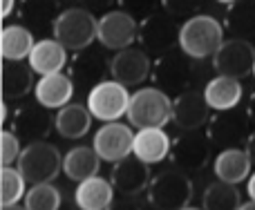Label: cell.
<instances>
[{
    "label": "cell",
    "mask_w": 255,
    "mask_h": 210,
    "mask_svg": "<svg viewBox=\"0 0 255 210\" xmlns=\"http://www.w3.org/2000/svg\"><path fill=\"white\" fill-rule=\"evenodd\" d=\"M52 34L67 52H85L99 38V18L85 7H67L54 18Z\"/></svg>",
    "instance_id": "1"
},
{
    "label": "cell",
    "mask_w": 255,
    "mask_h": 210,
    "mask_svg": "<svg viewBox=\"0 0 255 210\" xmlns=\"http://www.w3.org/2000/svg\"><path fill=\"white\" fill-rule=\"evenodd\" d=\"M224 25L215 16L197 13L181 22L179 34V49L186 52L193 61L213 58L217 49L224 45Z\"/></svg>",
    "instance_id": "2"
},
{
    "label": "cell",
    "mask_w": 255,
    "mask_h": 210,
    "mask_svg": "<svg viewBox=\"0 0 255 210\" xmlns=\"http://www.w3.org/2000/svg\"><path fill=\"white\" fill-rule=\"evenodd\" d=\"M190 199H193V179L188 172L168 166L152 177L148 202L154 210H184L190 206Z\"/></svg>",
    "instance_id": "3"
},
{
    "label": "cell",
    "mask_w": 255,
    "mask_h": 210,
    "mask_svg": "<svg viewBox=\"0 0 255 210\" xmlns=\"http://www.w3.org/2000/svg\"><path fill=\"white\" fill-rule=\"evenodd\" d=\"M18 170L25 177L29 186L38 184H54L58 172L63 170V154L49 141H36L27 143L22 148V154L18 159Z\"/></svg>",
    "instance_id": "4"
},
{
    "label": "cell",
    "mask_w": 255,
    "mask_h": 210,
    "mask_svg": "<svg viewBox=\"0 0 255 210\" xmlns=\"http://www.w3.org/2000/svg\"><path fill=\"white\" fill-rule=\"evenodd\" d=\"M172 121V99L159 88H139L130 99L128 123L136 130L143 127H163Z\"/></svg>",
    "instance_id": "5"
},
{
    "label": "cell",
    "mask_w": 255,
    "mask_h": 210,
    "mask_svg": "<svg viewBox=\"0 0 255 210\" xmlns=\"http://www.w3.org/2000/svg\"><path fill=\"white\" fill-rule=\"evenodd\" d=\"M181 25L177 18H172L168 11H152L141 20L139 25V43L145 54L163 56L179 47Z\"/></svg>",
    "instance_id": "6"
},
{
    "label": "cell",
    "mask_w": 255,
    "mask_h": 210,
    "mask_svg": "<svg viewBox=\"0 0 255 210\" xmlns=\"http://www.w3.org/2000/svg\"><path fill=\"white\" fill-rule=\"evenodd\" d=\"M130 99L132 94L128 92L126 85L117 83L115 79H108L103 83H99L97 88H92L88 92V109L92 112V116L101 123H115L121 116H128L130 109Z\"/></svg>",
    "instance_id": "7"
},
{
    "label": "cell",
    "mask_w": 255,
    "mask_h": 210,
    "mask_svg": "<svg viewBox=\"0 0 255 210\" xmlns=\"http://www.w3.org/2000/svg\"><path fill=\"white\" fill-rule=\"evenodd\" d=\"M213 157V141L208 132L204 130H190V132H179L175 141H172L170 150V161L175 168L188 172H199L206 168V163Z\"/></svg>",
    "instance_id": "8"
},
{
    "label": "cell",
    "mask_w": 255,
    "mask_h": 210,
    "mask_svg": "<svg viewBox=\"0 0 255 210\" xmlns=\"http://www.w3.org/2000/svg\"><path fill=\"white\" fill-rule=\"evenodd\" d=\"M251 114L249 107H233L226 112H217L215 118L208 123V136H211L213 145H220L222 150L226 148H240V143H247L249 134H251Z\"/></svg>",
    "instance_id": "9"
},
{
    "label": "cell",
    "mask_w": 255,
    "mask_h": 210,
    "mask_svg": "<svg viewBox=\"0 0 255 210\" xmlns=\"http://www.w3.org/2000/svg\"><path fill=\"white\" fill-rule=\"evenodd\" d=\"M213 67L217 74L231 79H247L255 67V45L249 38H226L224 45L213 56Z\"/></svg>",
    "instance_id": "10"
},
{
    "label": "cell",
    "mask_w": 255,
    "mask_h": 210,
    "mask_svg": "<svg viewBox=\"0 0 255 210\" xmlns=\"http://www.w3.org/2000/svg\"><path fill=\"white\" fill-rule=\"evenodd\" d=\"M139 38V22L134 20L130 11L112 9L99 18V43L103 49L124 52L132 47V43Z\"/></svg>",
    "instance_id": "11"
},
{
    "label": "cell",
    "mask_w": 255,
    "mask_h": 210,
    "mask_svg": "<svg viewBox=\"0 0 255 210\" xmlns=\"http://www.w3.org/2000/svg\"><path fill=\"white\" fill-rule=\"evenodd\" d=\"M134 134L132 125H126L121 121L115 123H103L92 139V148L101 157V161L108 163H119L128 159L134 150Z\"/></svg>",
    "instance_id": "12"
},
{
    "label": "cell",
    "mask_w": 255,
    "mask_h": 210,
    "mask_svg": "<svg viewBox=\"0 0 255 210\" xmlns=\"http://www.w3.org/2000/svg\"><path fill=\"white\" fill-rule=\"evenodd\" d=\"M152 79H154V88L163 90H177V92H186L193 79V58L186 52H181L179 47L170 54H163L157 58V63L152 65Z\"/></svg>",
    "instance_id": "13"
},
{
    "label": "cell",
    "mask_w": 255,
    "mask_h": 210,
    "mask_svg": "<svg viewBox=\"0 0 255 210\" xmlns=\"http://www.w3.org/2000/svg\"><path fill=\"white\" fill-rule=\"evenodd\" d=\"M211 105L206 103L204 90H186L172 99V123L179 132L204 130L211 123Z\"/></svg>",
    "instance_id": "14"
},
{
    "label": "cell",
    "mask_w": 255,
    "mask_h": 210,
    "mask_svg": "<svg viewBox=\"0 0 255 210\" xmlns=\"http://www.w3.org/2000/svg\"><path fill=\"white\" fill-rule=\"evenodd\" d=\"M110 181L119 197H139V195L148 193L150 184H152V172H150L148 163L130 154L124 161L112 163Z\"/></svg>",
    "instance_id": "15"
},
{
    "label": "cell",
    "mask_w": 255,
    "mask_h": 210,
    "mask_svg": "<svg viewBox=\"0 0 255 210\" xmlns=\"http://www.w3.org/2000/svg\"><path fill=\"white\" fill-rule=\"evenodd\" d=\"M150 74H152V63L141 47H128L110 58V79H115L126 88L143 85V81Z\"/></svg>",
    "instance_id": "16"
},
{
    "label": "cell",
    "mask_w": 255,
    "mask_h": 210,
    "mask_svg": "<svg viewBox=\"0 0 255 210\" xmlns=\"http://www.w3.org/2000/svg\"><path fill=\"white\" fill-rule=\"evenodd\" d=\"M54 121H56V116H52V109L43 107L38 101H34L16 107L13 132L20 136V141H27V143L47 141L49 132L54 130Z\"/></svg>",
    "instance_id": "17"
},
{
    "label": "cell",
    "mask_w": 255,
    "mask_h": 210,
    "mask_svg": "<svg viewBox=\"0 0 255 210\" xmlns=\"http://www.w3.org/2000/svg\"><path fill=\"white\" fill-rule=\"evenodd\" d=\"M74 92H76V85H74V81H72V76L65 74V72L40 76V79L36 81V88H34L36 101L43 105V107L56 109V112L72 103Z\"/></svg>",
    "instance_id": "18"
},
{
    "label": "cell",
    "mask_w": 255,
    "mask_h": 210,
    "mask_svg": "<svg viewBox=\"0 0 255 210\" xmlns=\"http://www.w3.org/2000/svg\"><path fill=\"white\" fill-rule=\"evenodd\" d=\"M108 72H110V63L103 58V54L92 52V49L88 52L85 49V52H79L74 56L70 76L76 88H88V92H90L99 83L108 81Z\"/></svg>",
    "instance_id": "19"
},
{
    "label": "cell",
    "mask_w": 255,
    "mask_h": 210,
    "mask_svg": "<svg viewBox=\"0 0 255 210\" xmlns=\"http://www.w3.org/2000/svg\"><path fill=\"white\" fill-rule=\"evenodd\" d=\"M172 150V139L166 134L163 127H143V130H136L134 134V154L136 159H141L148 166L154 163H161L163 159L170 157Z\"/></svg>",
    "instance_id": "20"
},
{
    "label": "cell",
    "mask_w": 255,
    "mask_h": 210,
    "mask_svg": "<svg viewBox=\"0 0 255 210\" xmlns=\"http://www.w3.org/2000/svg\"><path fill=\"white\" fill-rule=\"evenodd\" d=\"M117 199V190L110 179L106 177H92L81 184H76L74 190V206L79 210H108Z\"/></svg>",
    "instance_id": "21"
},
{
    "label": "cell",
    "mask_w": 255,
    "mask_h": 210,
    "mask_svg": "<svg viewBox=\"0 0 255 210\" xmlns=\"http://www.w3.org/2000/svg\"><path fill=\"white\" fill-rule=\"evenodd\" d=\"M27 65L38 76L58 74V72H63L67 65V49L63 47L56 38L36 40L34 49H31L29 58H27Z\"/></svg>",
    "instance_id": "22"
},
{
    "label": "cell",
    "mask_w": 255,
    "mask_h": 210,
    "mask_svg": "<svg viewBox=\"0 0 255 210\" xmlns=\"http://www.w3.org/2000/svg\"><path fill=\"white\" fill-rule=\"evenodd\" d=\"M251 159H249L247 150L244 148H226L220 150L215 159H213V172L220 181H226V184H242L251 177Z\"/></svg>",
    "instance_id": "23"
},
{
    "label": "cell",
    "mask_w": 255,
    "mask_h": 210,
    "mask_svg": "<svg viewBox=\"0 0 255 210\" xmlns=\"http://www.w3.org/2000/svg\"><path fill=\"white\" fill-rule=\"evenodd\" d=\"M204 97H206V103L211 105L213 112H226V109L240 107L242 97H244L242 81L217 74L206 83Z\"/></svg>",
    "instance_id": "24"
},
{
    "label": "cell",
    "mask_w": 255,
    "mask_h": 210,
    "mask_svg": "<svg viewBox=\"0 0 255 210\" xmlns=\"http://www.w3.org/2000/svg\"><path fill=\"white\" fill-rule=\"evenodd\" d=\"M92 121H94V116L88 109V105L72 101L70 105H65V107H61L56 112L54 130L58 132V136H63L67 141H79L90 132Z\"/></svg>",
    "instance_id": "25"
},
{
    "label": "cell",
    "mask_w": 255,
    "mask_h": 210,
    "mask_svg": "<svg viewBox=\"0 0 255 210\" xmlns=\"http://www.w3.org/2000/svg\"><path fill=\"white\" fill-rule=\"evenodd\" d=\"M99 168H101V157L92 145H74L63 157V172L67 179L76 184L99 177Z\"/></svg>",
    "instance_id": "26"
},
{
    "label": "cell",
    "mask_w": 255,
    "mask_h": 210,
    "mask_svg": "<svg viewBox=\"0 0 255 210\" xmlns=\"http://www.w3.org/2000/svg\"><path fill=\"white\" fill-rule=\"evenodd\" d=\"M34 70L22 63L4 61L2 67V97L4 101H18L25 99L34 90Z\"/></svg>",
    "instance_id": "27"
},
{
    "label": "cell",
    "mask_w": 255,
    "mask_h": 210,
    "mask_svg": "<svg viewBox=\"0 0 255 210\" xmlns=\"http://www.w3.org/2000/svg\"><path fill=\"white\" fill-rule=\"evenodd\" d=\"M2 58L9 63H22L25 58H29L31 49H34L36 40L27 27L22 25H4L2 27Z\"/></svg>",
    "instance_id": "28"
},
{
    "label": "cell",
    "mask_w": 255,
    "mask_h": 210,
    "mask_svg": "<svg viewBox=\"0 0 255 210\" xmlns=\"http://www.w3.org/2000/svg\"><path fill=\"white\" fill-rule=\"evenodd\" d=\"M242 195L238 186L226 184V181H211L202 195V208L204 210H240L242 206Z\"/></svg>",
    "instance_id": "29"
},
{
    "label": "cell",
    "mask_w": 255,
    "mask_h": 210,
    "mask_svg": "<svg viewBox=\"0 0 255 210\" xmlns=\"http://www.w3.org/2000/svg\"><path fill=\"white\" fill-rule=\"evenodd\" d=\"M226 25L235 34V38L253 36L255 34V0H240V2L231 4L229 13H226Z\"/></svg>",
    "instance_id": "30"
},
{
    "label": "cell",
    "mask_w": 255,
    "mask_h": 210,
    "mask_svg": "<svg viewBox=\"0 0 255 210\" xmlns=\"http://www.w3.org/2000/svg\"><path fill=\"white\" fill-rule=\"evenodd\" d=\"M27 181L20 175V170L13 166H7L0 170V204L2 206H13L20 204V199H25L27 190H25Z\"/></svg>",
    "instance_id": "31"
},
{
    "label": "cell",
    "mask_w": 255,
    "mask_h": 210,
    "mask_svg": "<svg viewBox=\"0 0 255 210\" xmlns=\"http://www.w3.org/2000/svg\"><path fill=\"white\" fill-rule=\"evenodd\" d=\"M63 195L54 184H38L31 186L25 195V206L27 210H61Z\"/></svg>",
    "instance_id": "32"
},
{
    "label": "cell",
    "mask_w": 255,
    "mask_h": 210,
    "mask_svg": "<svg viewBox=\"0 0 255 210\" xmlns=\"http://www.w3.org/2000/svg\"><path fill=\"white\" fill-rule=\"evenodd\" d=\"M0 148H2V168L18 163L22 154V141L13 130H2L0 134Z\"/></svg>",
    "instance_id": "33"
},
{
    "label": "cell",
    "mask_w": 255,
    "mask_h": 210,
    "mask_svg": "<svg viewBox=\"0 0 255 210\" xmlns=\"http://www.w3.org/2000/svg\"><path fill=\"white\" fill-rule=\"evenodd\" d=\"M199 7H202V0H161V9L177 20H188L197 16Z\"/></svg>",
    "instance_id": "34"
},
{
    "label": "cell",
    "mask_w": 255,
    "mask_h": 210,
    "mask_svg": "<svg viewBox=\"0 0 255 210\" xmlns=\"http://www.w3.org/2000/svg\"><path fill=\"white\" fill-rule=\"evenodd\" d=\"M108 210H143L139 204V197H117Z\"/></svg>",
    "instance_id": "35"
},
{
    "label": "cell",
    "mask_w": 255,
    "mask_h": 210,
    "mask_svg": "<svg viewBox=\"0 0 255 210\" xmlns=\"http://www.w3.org/2000/svg\"><path fill=\"white\" fill-rule=\"evenodd\" d=\"M244 150H247V154H249V159H251V163L255 166V130L249 134V139H247V143H244Z\"/></svg>",
    "instance_id": "36"
},
{
    "label": "cell",
    "mask_w": 255,
    "mask_h": 210,
    "mask_svg": "<svg viewBox=\"0 0 255 210\" xmlns=\"http://www.w3.org/2000/svg\"><path fill=\"white\" fill-rule=\"evenodd\" d=\"M13 9H16V0H2V20H7L9 16L13 13Z\"/></svg>",
    "instance_id": "37"
},
{
    "label": "cell",
    "mask_w": 255,
    "mask_h": 210,
    "mask_svg": "<svg viewBox=\"0 0 255 210\" xmlns=\"http://www.w3.org/2000/svg\"><path fill=\"white\" fill-rule=\"evenodd\" d=\"M81 2L88 4L90 11H92V9H103V7H108V4L115 2V0H81Z\"/></svg>",
    "instance_id": "38"
},
{
    "label": "cell",
    "mask_w": 255,
    "mask_h": 210,
    "mask_svg": "<svg viewBox=\"0 0 255 210\" xmlns=\"http://www.w3.org/2000/svg\"><path fill=\"white\" fill-rule=\"evenodd\" d=\"M247 193H249V199L255 202V172L249 177V181H247Z\"/></svg>",
    "instance_id": "39"
},
{
    "label": "cell",
    "mask_w": 255,
    "mask_h": 210,
    "mask_svg": "<svg viewBox=\"0 0 255 210\" xmlns=\"http://www.w3.org/2000/svg\"><path fill=\"white\" fill-rule=\"evenodd\" d=\"M249 114H251V121L255 123V94L251 97V101H249Z\"/></svg>",
    "instance_id": "40"
},
{
    "label": "cell",
    "mask_w": 255,
    "mask_h": 210,
    "mask_svg": "<svg viewBox=\"0 0 255 210\" xmlns=\"http://www.w3.org/2000/svg\"><path fill=\"white\" fill-rule=\"evenodd\" d=\"M240 210H255V202L253 199H249V202H244L242 206H240Z\"/></svg>",
    "instance_id": "41"
},
{
    "label": "cell",
    "mask_w": 255,
    "mask_h": 210,
    "mask_svg": "<svg viewBox=\"0 0 255 210\" xmlns=\"http://www.w3.org/2000/svg\"><path fill=\"white\" fill-rule=\"evenodd\" d=\"M2 210H27V208L20 206V204H13V206H2Z\"/></svg>",
    "instance_id": "42"
},
{
    "label": "cell",
    "mask_w": 255,
    "mask_h": 210,
    "mask_svg": "<svg viewBox=\"0 0 255 210\" xmlns=\"http://www.w3.org/2000/svg\"><path fill=\"white\" fill-rule=\"evenodd\" d=\"M217 2H220V4H229V7H231V4L240 2V0H217Z\"/></svg>",
    "instance_id": "43"
},
{
    "label": "cell",
    "mask_w": 255,
    "mask_h": 210,
    "mask_svg": "<svg viewBox=\"0 0 255 210\" xmlns=\"http://www.w3.org/2000/svg\"><path fill=\"white\" fill-rule=\"evenodd\" d=\"M184 210H204V208H195V206H188V208H184Z\"/></svg>",
    "instance_id": "44"
},
{
    "label": "cell",
    "mask_w": 255,
    "mask_h": 210,
    "mask_svg": "<svg viewBox=\"0 0 255 210\" xmlns=\"http://www.w3.org/2000/svg\"><path fill=\"white\" fill-rule=\"evenodd\" d=\"M253 79H255V67H253Z\"/></svg>",
    "instance_id": "45"
}]
</instances>
